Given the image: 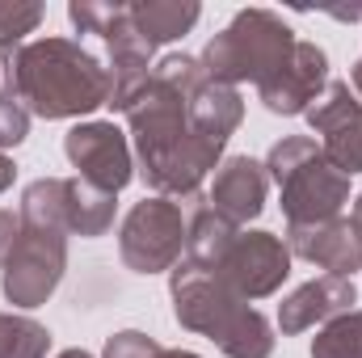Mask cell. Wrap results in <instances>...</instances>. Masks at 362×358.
I'll use <instances>...</instances> for the list:
<instances>
[{"label": "cell", "mask_w": 362, "mask_h": 358, "mask_svg": "<svg viewBox=\"0 0 362 358\" xmlns=\"http://www.w3.org/2000/svg\"><path fill=\"white\" fill-rule=\"evenodd\" d=\"M202 76L206 72L194 55H165L152 76L118 105L135 139L139 178L160 198H198L202 178L219 169V156L228 148L194 127L189 97Z\"/></svg>", "instance_id": "obj_1"}, {"label": "cell", "mask_w": 362, "mask_h": 358, "mask_svg": "<svg viewBox=\"0 0 362 358\" xmlns=\"http://www.w3.org/2000/svg\"><path fill=\"white\" fill-rule=\"evenodd\" d=\"M4 89L34 118H81L110 105V68L76 38H34L4 59Z\"/></svg>", "instance_id": "obj_2"}, {"label": "cell", "mask_w": 362, "mask_h": 358, "mask_svg": "<svg viewBox=\"0 0 362 358\" xmlns=\"http://www.w3.org/2000/svg\"><path fill=\"white\" fill-rule=\"evenodd\" d=\"M169 299H173V316H177L181 329L202 333L228 358H270L274 354L270 321L257 308H249V299L228 291L206 270L189 266L185 258L169 270Z\"/></svg>", "instance_id": "obj_3"}, {"label": "cell", "mask_w": 362, "mask_h": 358, "mask_svg": "<svg viewBox=\"0 0 362 358\" xmlns=\"http://www.w3.org/2000/svg\"><path fill=\"white\" fill-rule=\"evenodd\" d=\"M266 173L278 185L286 228L333 219L350 202V178L329 165V156L320 152V144L312 135L278 139L266 156Z\"/></svg>", "instance_id": "obj_4"}, {"label": "cell", "mask_w": 362, "mask_h": 358, "mask_svg": "<svg viewBox=\"0 0 362 358\" xmlns=\"http://www.w3.org/2000/svg\"><path fill=\"white\" fill-rule=\"evenodd\" d=\"M295 30L274 8H240L198 55L202 72L228 89L253 81L262 85L270 72H278L295 51Z\"/></svg>", "instance_id": "obj_5"}, {"label": "cell", "mask_w": 362, "mask_h": 358, "mask_svg": "<svg viewBox=\"0 0 362 358\" xmlns=\"http://www.w3.org/2000/svg\"><path fill=\"white\" fill-rule=\"evenodd\" d=\"M114 194L89 185L85 178H38L21 194V219L25 224H47L68 236H105L114 228Z\"/></svg>", "instance_id": "obj_6"}, {"label": "cell", "mask_w": 362, "mask_h": 358, "mask_svg": "<svg viewBox=\"0 0 362 358\" xmlns=\"http://www.w3.org/2000/svg\"><path fill=\"white\" fill-rule=\"evenodd\" d=\"M68 17L81 34H97L110 51V81H114V97L110 105L118 110L131 93L152 76V55L156 47H148V38L135 30L127 4H97V0H72Z\"/></svg>", "instance_id": "obj_7"}, {"label": "cell", "mask_w": 362, "mask_h": 358, "mask_svg": "<svg viewBox=\"0 0 362 358\" xmlns=\"http://www.w3.org/2000/svg\"><path fill=\"white\" fill-rule=\"evenodd\" d=\"M64 270H68V232L21 219V236L0 266V291L13 308L30 312L55 295Z\"/></svg>", "instance_id": "obj_8"}, {"label": "cell", "mask_w": 362, "mask_h": 358, "mask_svg": "<svg viewBox=\"0 0 362 358\" xmlns=\"http://www.w3.org/2000/svg\"><path fill=\"white\" fill-rule=\"evenodd\" d=\"M185 232H189V215L181 211L177 198L152 194L127 211L118 228V253L135 274H165L185 258Z\"/></svg>", "instance_id": "obj_9"}, {"label": "cell", "mask_w": 362, "mask_h": 358, "mask_svg": "<svg viewBox=\"0 0 362 358\" xmlns=\"http://www.w3.org/2000/svg\"><path fill=\"white\" fill-rule=\"evenodd\" d=\"M206 274L219 278L240 299H266L291 274V249H286L282 236H274L266 228H253V232L240 228Z\"/></svg>", "instance_id": "obj_10"}, {"label": "cell", "mask_w": 362, "mask_h": 358, "mask_svg": "<svg viewBox=\"0 0 362 358\" xmlns=\"http://www.w3.org/2000/svg\"><path fill=\"white\" fill-rule=\"evenodd\" d=\"M64 156L76 169V178L105 194H118L135 178V152L114 122H76L64 135Z\"/></svg>", "instance_id": "obj_11"}, {"label": "cell", "mask_w": 362, "mask_h": 358, "mask_svg": "<svg viewBox=\"0 0 362 358\" xmlns=\"http://www.w3.org/2000/svg\"><path fill=\"white\" fill-rule=\"evenodd\" d=\"M308 127L320 135V152L346 178L362 173V101L350 93V81H329L325 97L308 110Z\"/></svg>", "instance_id": "obj_12"}, {"label": "cell", "mask_w": 362, "mask_h": 358, "mask_svg": "<svg viewBox=\"0 0 362 358\" xmlns=\"http://www.w3.org/2000/svg\"><path fill=\"white\" fill-rule=\"evenodd\" d=\"M325 89H329V55H325V47L299 38L291 59L257 85V97L270 114L295 118V114H308L325 97Z\"/></svg>", "instance_id": "obj_13"}, {"label": "cell", "mask_w": 362, "mask_h": 358, "mask_svg": "<svg viewBox=\"0 0 362 358\" xmlns=\"http://www.w3.org/2000/svg\"><path fill=\"white\" fill-rule=\"evenodd\" d=\"M282 241L291 258H303L337 278H354V270H362V228L354 224V215H333L320 224L286 228Z\"/></svg>", "instance_id": "obj_14"}, {"label": "cell", "mask_w": 362, "mask_h": 358, "mask_svg": "<svg viewBox=\"0 0 362 358\" xmlns=\"http://www.w3.org/2000/svg\"><path fill=\"white\" fill-rule=\"evenodd\" d=\"M358 304V287L354 278H337V274H320V278H308L303 287H295L282 304H278V329L286 337L295 333H308V329H325L329 321L346 316L350 308Z\"/></svg>", "instance_id": "obj_15"}, {"label": "cell", "mask_w": 362, "mask_h": 358, "mask_svg": "<svg viewBox=\"0 0 362 358\" xmlns=\"http://www.w3.org/2000/svg\"><path fill=\"white\" fill-rule=\"evenodd\" d=\"M266 194H270V173L266 165H257L253 156H228L219 169H215V185L206 194V202L228 215L232 224H249L266 211Z\"/></svg>", "instance_id": "obj_16"}, {"label": "cell", "mask_w": 362, "mask_h": 358, "mask_svg": "<svg viewBox=\"0 0 362 358\" xmlns=\"http://www.w3.org/2000/svg\"><path fill=\"white\" fill-rule=\"evenodd\" d=\"M127 13H131L135 30L148 38V47L177 42L202 17V8L194 0H135V4H127Z\"/></svg>", "instance_id": "obj_17"}, {"label": "cell", "mask_w": 362, "mask_h": 358, "mask_svg": "<svg viewBox=\"0 0 362 358\" xmlns=\"http://www.w3.org/2000/svg\"><path fill=\"white\" fill-rule=\"evenodd\" d=\"M51 333L34 316L0 312V358H47Z\"/></svg>", "instance_id": "obj_18"}, {"label": "cell", "mask_w": 362, "mask_h": 358, "mask_svg": "<svg viewBox=\"0 0 362 358\" xmlns=\"http://www.w3.org/2000/svg\"><path fill=\"white\" fill-rule=\"evenodd\" d=\"M312 358H362V308L329 321L312 337Z\"/></svg>", "instance_id": "obj_19"}, {"label": "cell", "mask_w": 362, "mask_h": 358, "mask_svg": "<svg viewBox=\"0 0 362 358\" xmlns=\"http://www.w3.org/2000/svg\"><path fill=\"white\" fill-rule=\"evenodd\" d=\"M42 17H47L42 4L0 0V59H8L13 51H21V47H25V34H34Z\"/></svg>", "instance_id": "obj_20"}, {"label": "cell", "mask_w": 362, "mask_h": 358, "mask_svg": "<svg viewBox=\"0 0 362 358\" xmlns=\"http://www.w3.org/2000/svg\"><path fill=\"white\" fill-rule=\"evenodd\" d=\"M25 135H30V110L8 89H0V152L4 148H17Z\"/></svg>", "instance_id": "obj_21"}, {"label": "cell", "mask_w": 362, "mask_h": 358, "mask_svg": "<svg viewBox=\"0 0 362 358\" xmlns=\"http://www.w3.org/2000/svg\"><path fill=\"white\" fill-rule=\"evenodd\" d=\"M156 350H160L156 337H148V333H139V329H122V333L105 337V354L101 358H152Z\"/></svg>", "instance_id": "obj_22"}, {"label": "cell", "mask_w": 362, "mask_h": 358, "mask_svg": "<svg viewBox=\"0 0 362 358\" xmlns=\"http://www.w3.org/2000/svg\"><path fill=\"white\" fill-rule=\"evenodd\" d=\"M17 236H21V215L0 207V266H4V258H8V249L17 245Z\"/></svg>", "instance_id": "obj_23"}, {"label": "cell", "mask_w": 362, "mask_h": 358, "mask_svg": "<svg viewBox=\"0 0 362 358\" xmlns=\"http://www.w3.org/2000/svg\"><path fill=\"white\" fill-rule=\"evenodd\" d=\"M13 178H17V165H13V156H4V152H0V194L13 185Z\"/></svg>", "instance_id": "obj_24"}, {"label": "cell", "mask_w": 362, "mask_h": 358, "mask_svg": "<svg viewBox=\"0 0 362 358\" xmlns=\"http://www.w3.org/2000/svg\"><path fill=\"white\" fill-rule=\"evenodd\" d=\"M350 85H354V97L362 101V55L354 59V68H350Z\"/></svg>", "instance_id": "obj_25"}, {"label": "cell", "mask_w": 362, "mask_h": 358, "mask_svg": "<svg viewBox=\"0 0 362 358\" xmlns=\"http://www.w3.org/2000/svg\"><path fill=\"white\" fill-rule=\"evenodd\" d=\"M152 358H202V354H194V350H165V346H160Z\"/></svg>", "instance_id": "obj_26"}, {"label": "cell", "mask_w": 362, "mask_h": 358, "mask_svg": "<svg viewBox=\"0 0 362 358\" xmlns=\"http://www.w3.org/2000/svg\"><path fill=\"white\" fill-rule=\"evenodd\" d=\"M55 358H93L89 350H64V354H55Z\"/></svg>", "instance_id": "obj_27"}, {"label": "cell", "mask_w": 362, "mask_h": 358, "mask_svg": "<svg viewBox=\"0 0 362 358\" xmlns=\"http://www.w3.org/2000/svg\"><path fill=\"white\" fill-rule=\"evenodd\" d=\"M354 224L362 228V194H358V202H354Z\"/></svg>", "instance_id": "obj_28"}, {"label": "cell", "mask_w": 362, "mask_h": 358, "mask_svg": "<svg viewBox=\"0 0 362 358\" xmlns=\"http://www.w3.org/2000/svg\"><path fill=\"white\" fill-rule=\"evenodd\" d=\"M0 89H4V59H0Z\"/></svg>", "instance_id": "obj_29"}]
</instances>
